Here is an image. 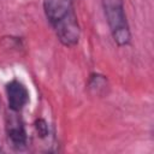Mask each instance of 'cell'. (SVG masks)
I'll return each instance as SVG.
<instances>
[{
  "label": "cell",
  "instance_id": "cell-1",
  "mask_svg": "<svg viewBox=\"0 0 154 154\" xmlns=\"http://www.w3.org/2000/svg\"><path fill=\"white\" fill-rule=\"evenodd\" d=\"M43 10L58 40L66 47L77 45L81 29L72 0H43Z\"/></svg>",
  "mask_w": 154,
  "mask_h": 154
},
{
  "label": "cell",
  "instance_id": "cell-2",
  "mask_svg": "<svg viewBox=\"0 0 154 154\" xmlns=\"http://www.w3.org/2000/svg\"><path fill=\"white\" fill-rule=\"evenodd\" d=\"M106 19L113 36L114 42L118 46H126L130 42V30L122 0H102Z\"/></svg>",
  "mask_w": 154,
  "mask_h": 154
},
{
  "label": "cell",
  "instance_id": "cell-4",
  "mask_svg": "<svg viewBox=\"0 0 154 154\" xmlns=\"http://www.w3.org/2000/svg\"><path fill=\"white\" fill-rule=\"evenodd\" d=\"M6 134H7V140L13 148L23 149L26 146L28 137H26V131H25L24 124H23L22 119L19 117H17L16 114L7 116Z\"/></svg>",
  "mask_w": 154,
  "mask_h": 154
},
{
  "label": "cell",
  "instance_id": "cell-3",
  "mask_svg": "<svg viewBox=\"0 0 154 154\" xmlns=\"http://www.w3.org/2000/svg\"><path fill=\"white\" fill-rule=\"evenodd\" d=\"M6 95L8 107L12 112L18 113L29 101V91L26 87L17 79H12L6 84Z\"/></svg>",
  "mask_w": 154,
  "mask_h": 154
},
{
  "label": "cell",
  "instance_id": "cell-5",
  "mask_svg": "<svg viewBox=\"0 0 154 154\" xmlns=\"http://www.w3.org/2000/svg\"><path fill=\"white\" fill-rule=\"evenodd\" d=\"M36 129H37L40 136L43 137V136L47 135V125H46V123H45L42 119H40V120L36 122Z\"/></svg>",
  "mask_w": 154,
  "mask_h": 154
}]
</instances>
